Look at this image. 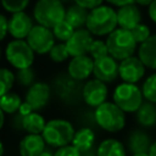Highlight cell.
<instances>
[{"label":"cell","mask_w":156,"mask_h":156,"mask_svg":"<svg viewBox=\"0 0 156 156\" xmlns=\"http://www.w3.org/2000/svg\"><path fill=\"white\" fill-rule=\"evenodd\" d=\"M117 27V10H115L111 5L102 4L89 11L85 28L94 37H107Z\"/></svg>","instance_id":"6da1fadb"},{"label":"cell","mask_w":156,"mask_h":156,"mask_svg":"<svg viewBox=\"0 0 156 156\" xmlns=\"http://www.w3.org/2000/svg\"><path fill=\"white\" fill-rule=\"evenodd\" d=\"M76 129L72 122L65 118H52L46 122L41 133L48 146L58 149L72 144Z\"/></svg>","instance_id":"7a4b0ae2"},{"label":"cell","mask_w":156,"mask_h":156,"mask_svg":"<svg viewBox=\"0 0 156 156\" xmlns=\"http://www.w3.org/2000/svg\"><path fill=\"white\" fill-rule=\"evenodd\" d=\"M94 115L96 126L107 133H118L126 127V112L113 101H106L94 108Z\"/></svg>","instance_id":"3957f363"},{"label":"cell","mask_w":156,"mask_h":156,"mask_svg":"<svg viewBox=\"0 0 156 156\" xmlns=\"http://www.w3.org/2000/svg\"><path fill=\"white\" fill-rule=\"evenodd\" d=\"M83 82L76 80L67 72L58 73L54 77L51 88L55 96L67 106H74L82 100Z\"/></svg>","instance_id":"277c9868"},{"label":"cell","mask_w":156,"mask_h":156,"mask_svg":"<svg viewBox=\"0 0 156 156\" xmlns=\"http://www.w3.org/2000/svg\"><path fill=\"white\" fill-rule=\"evenodd\" d=\"M106 44L108 49V55L115 57L117 61H122L130 57L138 51V43L133 34L128 29L117 27L112 33L106 37Z\"/></svg>","instance_id":"5b68a950"},{"label":"cell","mask_w":156,"mask_h":156,"mask_svg":"<svg viewBox=\"0 0 156 156\" xmlns=\"http://www.w3.org/2000/svg\"><path fill=\"white\" fill-rule=\"evenodd\" d=\"M66 16V6L60 0H37L33 7V18L38 24L52 29Z\"/></svg>","instance_id":"8992f818"},{"label":"cell","mask_w":156,"mask_h":156,"mask_svg":"<svg viewBox=\"0 0 156 156\" xmlns=\"http://www.w3.org/2000/svg\"><path fill=\"white\" fill-rule=\"evenodd\" d=\"M144 100L141 88L133 83L122 82L116 85L112 93V101L126 113H135Z\"/></svg>","instance_id":"52a82bcc"},{"label":"cell","mask_w":156,"mask_h":156,"mask_svg":"<svg viewBox=\"0 0 156 156\" xmlns=\"http://www.w3.org/2000/svg\"><path fill=\"white\" fill-rule=\"evenodd\" d=\"M4 54L7 63L16 71L32 67L35 58V52L26 39L10 40L5 46Z\"/></svg>","instance_id":"ba28073f"},{"label":"cell","mask_w":156,"mask_h":156,"mask_svg":"<svg viewBox=\"0 0 156 156\" xmlns=\"http://www.w3.org/2000/svg\"><path fill=\"white\" fill-rule=\"evenodd\" d=\"M26 40L29 44V46L33 49L35 55L49 54L52 46L56 44V38L52 33V29L38 23L34 24Z\"/></svg>","instance_id":"9c48e42d"},{"label":"cell","mask_w":156,"mask_h":156,"mask_svg":"<svg viewBox=\"0 0 156 156\" xmlns=\"http://www.w3.org/2000/svg\"><path fill=\"white\" fill-rule=\"evenodd\" d=\"M108 96V88L107 84L99 80L98 78H91L84 82L83 91H82V101L91 107L96 108L101 104L107 101Z\"/></svg>","instance_id":"30bf717a"},{"label":"cell","mask_w":156,"mask_h":156,"mask_svg":"<svg viewBox=\"0 0 156 156\" xmlns=\"http://www.w3.org/2000/svg\"><path fill=\"white\" fill-rule=\"evenodd\" d=\"M52 95V88L51 84L46 82H35L33 85L27 88V91L24 94V101H27L34 111H41L48 106V104L51 100Z\"/></svg>","instance_id":"8fae6325"},{"label":"cell","mask_w":156,"mask_h":156,"mask_svg":"<svg viewBox=\"0 0 156 156\" xmlns=\"http://www.w3.org/2000/svg\"><path fill=\"white\" fill-rule=\"evenodd\" d=\"M93 76L106 84L113 83L117 78H119V61L111 55L94 60Z\"/></svg>","instance_id":"7c38bea8"},{"label":"cell","mask_w":156,"mask_h":156,"mask_svg":"<svg viewBox=\"0 0 156 156\" xmlns=\"http://www.w3.org/2000/svg\"><path fill=\"white\" fill-rule=\"evenodd\" d=\"M146 72V66L138 57V55H133L119 61V78L122 82L136 84L140 82Z\"/></svg>","instance_id":"4fadbf2b"},{"label":"cell","mask_w":156,"mask_h":156,"mask_svg":"<svg viewBox=\"0 0 156 156\" xmlns=\"http://www.w3.org/2000/svg\"><path fill=\"white\" fill-rule=\"evenodd\" d=\"M93 40H94V35L85 27L76 29L71 35V38L66 41V46L71 57L88 55Z\"/></svg>","instance_id":"5bb4252c"},{"label":"cell","mask_w":156,"mask_h":156,"mask_svg":"<svg viewBox=\"0 0 156 156\" xmlns=\"http://www.w3.org/2000/svg\"><path fill=\"white\" fill-rule=\"evenodd\" d=\"M94 71V58L88 55L71 57L67 65V73L79 82H85L90 78Z\"/></svg>","instance_id":"9a60e30c"},{"label":"cell","mask_w":156,"mask_h":156,"mask_svg":"<svg viewBox=\"0 0 156 156\" xmlns=\"http://www.w3.org/2000/svg\"><path fill=\"white\" fill-rule=\"evenodd\" d=\"M33 27L34 18L26 11L11 13L9 17V34L13 39H26Z\"/></svg>","instance_id":"2e32d148"},{"label":"cell","mask_w":156,"mask_h":156,"mask_svg":"<svg viewBox=\"0 0 156 156\" xmlns=\"http://www.w3.org/2000/svg\"><path fill=\"white\" fill-rule=\"evenodd\" d=\"M141 11L135 2L117 9V23L119 28L132 30L134 27L141 23Z\"/></svg>","instance_id":"e0dca14e"},{"label":"cell","mask_w":156,"mask_h":156,"mask_svg":"<svg viewBox=\"0 0 156 156\" xmlns=\"http://www.w3.org/2000/svg\"><path fill=\"white\" fill-rule=\"evenodd\" d=\"M152 144V139L141 128H136L130 130V133L127 136V150L134 155L139 152H149Z\"/></svg>","instance_id":"ac0fdd59"},{"label":"cell","mask_w":156,"mask_h":156,"mask_svg":"<svg viewBox=\"0 0 156 156\" xmlns=\"http://www.w3.org/2000/svg\"><path fill=\"white\" fill-rule=\"evenodd\" d=\"M46 149V143L41 134H26L20 144L18 152L21 156H39Z\"/></svg>","instance_id":"d6986e66"},{"label":"cell","mask_w":156,"mask_h":156,"mask_svg":"<svg viewBox=\"0 0 156 156\" xmlns=\"http://www.w3.org/2000/svg\"><path fill=\"white\" fill-rule=\"evenodd\" d=\"M94 144H95V132L93 130V128L83 126L76 130L72 140V145L80 151L82 156L93 152Z\"/></svg>","instance_id":"ffe728a7"},{"label":"cell","mask_w":156,"mask_h":156,"mask_svg":"<svg viewBox=\"0 0 156 156\" xmlns=\"http://www.w3.org/2000/svg\"><path fill=\"white\" fill-rule=\"evenodd\" d=\"M136 52L146 68L156 71V34H151L146 41L140 44Z\"/></svg>","instance_id":"44dd1931"},{"label":"cell","mask_w":156,"mask_h":156,"mask_svg":"<svg viewBox=\"0 0 156 156\" xmlns=\"http://www.w3.org/2000/svg\"><path fill=\"white\" fill-rule=\"evenodd\" d=\"M135 121L141 128H154L156 126V104L145 100L135 112Z\"/></svg>","instance_id":"7402d4cb"},{"label":"cell","mask_w":156,"mask_h":156,"mask_svg":"<svg viewBox=\"0 0 156 156\" xmlns=\"http://www.w3.org/2000/svg\"><path fill=\"white\" fill-rule=\"evenodd\" d=\"M96 156H127V149L121 140L106 138L98 145Z\"/></svg>","instance_id":"603a6c76"},{"label":"cell","mask_w":156,"mask_h":156,"mask_svg":"<svg viewBox=\"0 0 156 156\" xmlns=\"http://www.w3.org/2000/svg\"><path fill=\"white\" fill-rule=\"evenodd\" d=\"M88 15H89V10L77 5V4H69L66 7V16L65 20L74 28V29H79V28H84L87 24V20H88Z\"/></svg>","instance_id":"cb8c5ba5"},{"label":"cell","mask_w":156,"mask_h":156,"mask_svg":"<svg viewBox=\"0 0 156 156\" xmlns=\"http://www.w3.org/2000/svg\"><path fill=\"white\" fill-rule=\"evenodd\" d=\"M45 126L46 121L38 111H33L23 117V132L28 134H41Z\"/></svg>","instance_id":"d4e9b609"},{"label":"cell","mask_w":156,"mask_h":156,"mask_svg":"<svg viewBox=\"0 0 156 156\" xmlns=\"http://www.w3.org/2000/svg\"><path fill=\"white\" fill-rule=\"evenodd\" d=\"M23 102L22 98L15 93V91H10L5 95H2L0 98V107L1 110L6 113V115H15L18 112L21 104Z\"/></svg>","instance_id":"484cf974"},{"label":"cell","mask_w":156,"mask_h":156,"mask_svg":"<svg viewBox=\"0 0 156 156\" xmlns=\"http://www.w3.org/2000/svg\"><path fill=\"white\" fill-rule=\"evenodd\" d=\"M16 84V76L13 71L7 67H0V98L11 91Z\"/></svg>","instance_id":"4316f807"},{"label":"cell","mask_w":156,"mask_h":156,"mask_svg":"<svg viewBox=\"0 0 156 156\" xmlns=\"http://www.w3.org/2000/svg\"><path fill=\"white\" fill-rule=\"evenodd\" d=\"M141 91L146 101L156 104V72L149 74L144 79L141 84Z\"/></svg>","instance_id":"83f0119b"},{"label":"cell","mask_w":156,"mask_h":156,"mask_svg":"<svg viewBox=\"0 0 156 156\" xmlns=\"http://www.w3.org/2000/svg\"><path fill=\"white\" fill-rule=\"evenodd\" d=\"M16 84L22 88H29L35 83V71L32 67L23 68V69H17L16 73Z\"/></svg>","instance_id":"f1b7e54d"},{"label":"cell","mask_w":156,"mask_h":156,"mask_svg":"<svg viewBox=\"0 0 156 156\" xmlns=\"http://www.w3.org/2000/svg\"><path fill=\"white\" fill-rule=\"evenodd\" d=\"M74 30H76V29H74L66 20L58 22V23L52 28V33H54L56 40H58V41H61V43H66V41L71 38V35L73 34Z\"/></svg>","instance_id":"f546056e"},{"label":"cell","mask_w":156,"mask_h":156,"mask_svg":"<svg viewBox=\"0 0 156 156\" xmlns=\"http://www.w3.org/2000/svg\"><path fill=\"white\" fill-rule=\"evenodd\" d=\"M48 55H49V58L55 63H62L71 57V55L67 50L66 43H61V41L56 43Z\"/></svg>","instance_id":"4dcf8cb0"},{"label":"cell","mask_w":156,"mask_h":156,"mask_svg":"<svg viewBox=\"0 0 156 156\" xmlns=\"http://www.w3.org/2000/svg\"><path fill=\"white\" fill-rule=\"evenodd\" d=\"M1 7L9 13H16L21 11H26L29 6L30 0H0Z\"/></svg>","instance_id":"1f68e13d"},{"label":"cell","mask_w":156,"mask_h":156,"mask_svg":"<svg viewBox=\"0 0 156 156\" xmlns=\"http://www.w3.org/2000/svg\"><path fill=\"white\" fill-rule=\"evenodd\" d=\"M89 55H90L94 60L100 58V57H104V56H107V55H108V49H107L106 40H102V39H94L93 43H91L90 50H89Z\"/></svg>","instance_id":"d6a6232c"},{"label":"cell","mask_w":156,"mask_h":156,"mask_svg":"<svg viewBox=\"0 0 156 156\" xmlns=\"http://www.w3.org/2000/svg\"><path fill=\"white\" fill-rule=\"evenodd\" d=\"M130 32H132L134 39L136 40L138 45L143 44L144 41H146V40L151 37V29H150V27H149L147 24L143 23V22L139 23L136 27H134Z\"/></svg>","instance_id":"836d02e7"},{"label":"cell","mask_w":156,"mask_h":156,"mask_svg":"<svg viewBox=\"0 0 156 156\" xmlns=\"http://www.w3.org/2000/svg\"><path fill=\"white\" fill-rule=\"evenodd\" d=\"M54 156H82V154L72 144H69V145L56 149V151L54 152Z\"/></svg>","instance_id":"e575fe53"},{"label":"cell","mask_w":156,"mask_h":156,"mask_svg":"<svg viewBox=\"0 0 156 156\" xmlns=\"http://www.w3.org/2000/svg\"><path fill=\"white\" fill-rule=\"evenodd\" d=\"M104 1L105 0H73L74 4L79 5V6L84 7V9H87L89 11L93 10V9H95V7H98V6H100V5H102Z\"/></svg>","instance_id":"d590c367"},{"label":"cell","mask_w":156,"mask_h":156,"mask_svg":"<svg viewBox=\"0 0 156 156\" xmlns=\"http://www.w3.org/2000/svg\"><path fill=\"white\" fill-rule=\"evenodd\" d=\"M9 35V18L0 13V43Z\"/></svg>","instance_id":"8d00e7d4"},{"label":"cell","mask_w":156,"mask_h":156,"mask_svg":"<svg viewBox=\"0 0 156 156\" xmlns=\"http://www.w3.org/2000/svg\"><path fill=\"white\" fill-rule=\"evenodd\" d=\"M23 117L24 116H22L21 113H15V115H12V118H11V127L15 129V130H17V132H21V130H23Z\"/></svg>","instance_id":"74e56055"},{"label":"cell","mask_w":156,"mask_h":156,"mask_svg":"<svg viewBox=\"0 0 156 156\" xmlns=\"http://www.w3.org/2000/svg\"><path fill=\"white\" fill-rule=\"evenodd\" d=\"M108 5L111 6H115V7H122V6H126V5H129V4H133L134 0H105Z\"/></svg>","instance_id":"f35d334b"},{"label":"cell","mask_w":156,"mask_h":156,"mask_svg":"<svg viewBox=\"0 0 156 156\" xmlns=\"http://www.w3.org/2000/svg\"><path fill=\"white\" fill-rule=\"evenodd\" d=\"M34 110H33V107L27 102V101H23L22 104H21V106H20V110H18V113H21L22 116H27V115H29V113H32Z\"/></svg>","instance_id":"ab89813d"},{"label":"cell","mask_w":156,"mask_h":156,"mask_svg":"<svg viewBox=\"0 0 156 156\" xmlns=\"http://www.w3.org/2000/svg\"><path fill=\"white\" fill-rule=\"evenodd\" d=\"M147 15H149V18L156 24V0H154L147 6Z\"/></svg>","instance_id":"60d3db41"},{"label":"cell","mask_w":156,"mask_h":156,"mask_svg":"<svg viewBox=\"0 0 156 156\" xmlns=\"http://www.w3.org/2000/svg\"><path fill=\"white\" fill-rule=\"evenodd\" d=\"M152 1H154V0H134V2H135L138 6H145V7H147Z\"/></svg>","instance_id":"b9f144b4"},{"label":"cell","mask_w":156,"mask_h":156,"mask_svg":"<svg viewBox=\"0 0 156 156\" xmlns=\"http://www.w3.org/2000/svg\"><path fill=\"white\" fill-rule=\"evenodd\" d=\"M5 112L1 110V107H0V130L2 129V127H4V124H5Z\"/></svg>","instance_id":"7bdbcfd3"},{"label":"cell","mask_w":156,"mask_h":156,"mask_svg":"<svg viewBox=\"0 0 156 156\" xmlns=\"http://www.w3.org/2000/svg\"><path fill=\"white\" fill-rule=\"evenodd\" d=\"M149 155H150V156H156V140L152 141L151 147H150V150H149Z\"/></svg>","instance_id":"ee69618b"},{"label":"cell","mask_w":156,"mask_h":156,"mask_svg":"<svg viewBox=\"0 0 156 156\" xmlns=\"http://www.w3.org/2000/svg\"><path fill=\"white\" fill-rule=\"evenodd\" d=\"M39 156H54V152H51V150H49V149H45Z\"/></svg>","instance_id":"f6af8a7d"},{"label":"cell","mask_w":156,"mask_h":156,"mask_svg":"<svg viewBox=\"0 0 156 156\" xmlns=\"http://www.w3.org/2000/svg\"><path fill=\"white\" fill-rule=\"evenodd\" d=\"M4 152H5V147H4V144L0 139V156H4Z\"/></svg>","instance_id":"bcb514c9"},{"label":"cell","mask_w":156,"mask_h":156,"mask_svg":"<svg viewBox=\"0 0 156 156\" xmlns=\"http://www.w3.org/2000/svg\"><path fill=\"white\" fill-rule=\"evenodd\" d=\"M132 156H150L149 152H139V154H134Z\"/></svg>","instance_id":"7dc6e473"},{"label":"cell","mask_w":156,"mask_h":156,"mask_svg":"<svg viewBox=\"0 0 156 156\" xmlns=\"http://www.w3.org/2000/svg\"><path fill=\"white\" fill-rule=\"evenodd\" d=\"M61 2H63L65 5H68V4H71V2H73V0H60Z\"/></svg>","instance_id":"c3c4849f"},{"label":"cell","mask_w":156,"mask_h":156,"mask_svg":"<svg viewBox=\"0 0 156 156\" xmlns=\"http://www.w3.org/2000/svg\"><path fill=\"white\" fill-rule=\"evenodd\" d=\"M83 156H96V150L93 151V152H89V154H87V155H83Z\"/></svg>","instance_id":"681fc988"},{"label":"cell","mask_w":156,"mask_h":156,"mask_svg":"<svg viewBox=\"0 0 156 156\" xmlns=\"http://www.w3.org/2000/svg\"><path fill=\"white\" fill-rule=\"evenodd\" d=\"M0 60H1V48H0Z\"/></svg>","instance_id":"f907efd6"},{"label":"cell","mask_w":156,"mask_h":156,"mask_svg":"<svg viewBox=\"0 0 156 156\" xmlns=\"http://www.w3.org/2000/svg\"><path fill=\"white\" fill-rule=\"evenodd\" d=\"M0 6H1V4H0Z\"/></svg>","instance_id":"816d5d0a"}]
</instances>
